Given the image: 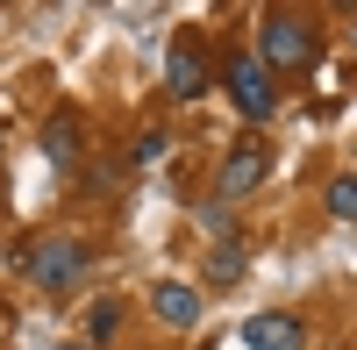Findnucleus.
Wrapping results in <instances>:
<instances>
[{
	"instance_id": "1",
	"label": "nucleus",
	"mask_w": 357,
	"mask_h": 350,
	"mask_svg": "<svg viewBox=\"0 0 357 350\" xmlns=\"http://www.w3.org/2000/svg\"><path fill=\"white\" fill-rule=\"evenodd\" d=\"M314 29L301 22V15H264V29H257V57H264V72H307L314 65Z\"/></svg>"
},
{
	"instance_id": "2",
	"label": "nucleus",
	"mask_w": 357,
	"mask_h": 350,
	"mask_svg": "<svg viewBox=\"0 0 357 350\" xmlns=\"http://www.w3.org/2000/svg\"><path fill=\"white\" fill-rule=\"evenodd\" d=\"M15 265H22L29 286H43V294H72V286L86 279V250H79L72 236H50V243L29 250V257H15Z\"/></svg>"
},
{
	"instance_id": "3",
	"label": "nucleus",
	"mask_w": 357,
	"mask_h": 350,
	"mask_svg": "<svg viewBox=\"0 0 357 350\" xmlns=\"http://www.w3.org/2000/svg\"><path fill=\"white\" fill-rule=\"evenodd\" d=\"M229 100L250 114V122H264V114L279 107V86H272V72H264V57H229Z\"/></svg>"
},
{
	"instance_id": "4",
	"label": "nucleus",
	"mask_w": 357,
	"mask_h": 350,
	"mask_svg": "<svg viewBox=\"0 0 357 350\" xmlns=\"http://www.w3.org/2000/svg\"><path fill=\"white\" fill-rule=\"evenodd\" d=\"M236 336H243V350H307V322H301V314H243V329H236Z\"/></svg>"
},
{
	"instance_id": "5",
	"label": "nucleus",
	"mask_w": 357,
	"mask_h": 350,
	"mask_svg": "<svg viewBox=\"0 0 357 350\" xmlns=\"http://www.w3.org/2000/svg\"><path fill=\"white\" fill-rule=\"evenodd\" d=\"M165 93L172 100H200L207 93V57H200V43H172L165 50Z\"/></svg>"
},
{
	"instance_id": "6",
	"label": "nucleus",
	"mask_w": 357,
	"mask_h": 350,
	"mask_svg": "<svg viewBox=\"0 0 357 350\" xmlns=\"http://www.w3.org/2000/svg\"><path fill=\"white\" fill-rule=\"evenodd\" d=\"M151 307H158L165 329H193V322H200V294H193V286H178V279L151 286Z\"/></svg>"
},
{
	"instance_id": "7",
	"label": "nucleus",
	"mask_w": 357,
	"mask_h": 350,
	"mask_svg": "<svg viewBox=\"0 0 357 350\" xmlns=\"http://www.w3.org/2000/svg\"><path fill=\"white\" fill-rule=\"evenodd\" d=\"M257 179H264V151H250V143H243V151H229V165H222V193H215V200L229 208V200H243Z\"/></svg>"
},
{
	"instance_id": "8",
	"label": "nucleus",
	"mask_w": 357,
	"mask_h": 350,
	"mask_svg": "<svg viewBox=\"0 0 357 350\" xmlns=\"http://www.w3.org/2000/svg\"><path fill=\"white\" fill-rule=\"evenodd\" d=\"M243 279V243H215L207 250V286H236Z\"/></svg>"
},
{
	"instance_id": "9",
	"label": "nucleus",
	"mask_w": 357,
	"mask_h": 350,
	"mask_svg": "<svg viewBox=\"0 0 357 350\" xmlns=\"http://www.w3.org/2000/svg\"><path fill=\"white\" fill-rule=\"evenodd\" d=\"M329 215H336V222H357V172L329 179Z\"/></svg>"
},
{
	"instance_id": "10",
	"label": "nucleus",
	"mask_w": 357,
	"mask_h": 350,
	"mask_svg": "<svg viewBox=\"0 0 357 350\" xmlns=\"http://www.w3.org/2000/svg\"><path fill=\"white\" fill-rule=\"evenodd\" d=\"M114 329H122V307H114V300H93V314H86V336H93V343H107Z\"/></svg>"
},
{
	"instance_id": "11",
	"label": "nucleus",
	"mask_w": 357,
	"mask_h": 350,
	"mask_svg": "<svg viewBox=\"0 0 357 350\" xmlns=\"http://www.w3.org/2000/svg\"><path fill=\"white\" fill-rule=\"evenodd\" d=\"M43 151H50V165H65V158H72V114H57V122H50Z\"/></svg>"
},
{
	"instance_id": "12",
	"label": "nucleus",
	"mask_w": 357,
	"mask_h": 350,
	"mask_svg": "<svg viewBox=\"0 0 357 350\" xmlns=\"http://www.w3.org/2000/svg\"><path fill=\"white\" fill-rule=\"evenodd\" d=\"M165 151H172V136H165V129H151V136H143V143H136V165H158Z\"/></svg>"
},
{
	"instance_id": "13",
	"label": "nucleus",
	"mask_w": 357,
	"mask_h": 350,
	"mask_svg": "<svg viewBox=\"0 0 357 350\" xmlns=\"http://www.w3.org/2000/svg\"><path fill=\"white\" fill-rule=\"evenodd\" d=\"M200 222L215 229V236H229V208H222V200H207V208H200Z\"/></svg>"
},
{
	"instance_id": "14",
	"label": "nucleus",
	"mask_w": 357,
	"mask_h": 350,
	"mask_svg": "<svg viewBox=\"0 0 357 350\" xmlns=\"http://www.w3.org/2000/svg\"><path fill=\"white\" fill-rule=\"evenodd\" d=\"M350 43H357V29H350Z\"/></svg>"
}]
</instances>
